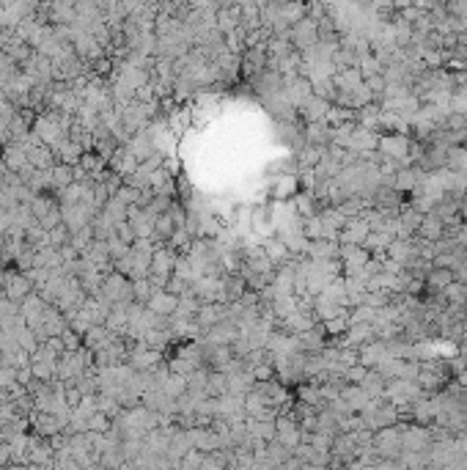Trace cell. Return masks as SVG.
I'll use <instances>...</instances> for the list:
<instances>
[{
    "mask_svg": "<svg viewBox=\"0 0 467 470\" xmlns=\"http://www.w3.org/2000/svg\"><path fill=\"white\" fill-rule=\"evenodd\" d=\"M204 457L206 454H201V451H187L185 457H182V462H179V470H201V465H204Z\"/></svg>",
    "mask_w": 467,
    "mask_h": 470,
    "instance_id": "cell-30",
    "label": "cell"
},
{
    "mask_svg": "<svg viewBox=\"0 0 467 470\" xmlns=\"http://www.w3.org/2000/svg\"><path fill=\"white\" fill-rule=\"evenodd\" d=\"M402 429V443H404V454H429L432 448V429L429 426H418V424H396Z\"/></svg>",
    "mask_w": 467,
    "mask_h": 470,
    "instance_id": "cell-2",
    "label": "cell"
},
{
    "mask_svg": "<svg viewBox=\"0 0 467 470\" xmlns=\"http://www.w3.org/2000/svg\"><path fill=\"white\" fill-rule=\"evenodd\" d=\"M50 182H53V190H66L69 185H74V174H72V168L69 165H55L53 171H50Z\"/></svg>",
    "mask_w": 467,
    "mask_h": 470,
    "instance_id": "cell-24",
    "label": "cell"
},
{
    "mask_svg": "<svg viewBox=\"0 0 467 470\" xmlns=\"http://www.w3.org/2000/svg\"><path fill=\"white\" fill-rule=\"evenodd\" d=\"M14 339H17V346H20L22 352H28V355H33V352H36V346H39V339H36V333H33L31 327H22Z\"/></svg>",
    "mask_w": 467,
    "mask_h": 470,
    "instance_id": "cell-27",
    "label": "cell"
},
{
    "mask_svg": "<svg viewBox=\"0 0 467 470\" xmlns=\"http://www.w3.org/2000/svg\"><path fill=\"white\" fill-rule=\"evenodd\" d=\"M311 261H338L341 256V245L338 242H330V240H316L308 245V253H305Z\"/></svg>",
    "mask_w": 467,
    "mask_h": 470,
    "instance_id": "cell-12",
    "label": "cell"
},
{
    "mask_svg": "<svg viewBox=\"0 0 467 470\" xmlns=\"http://www.w3.org/2000/svg\"><path fill=\"white\" fill-rule=\"evenodd\" d=\"M357 358H360V366H363V369H379V363L388 358V349H385L382 341H371V344L357 349Z\"/></svg>",
    "mask_w": 467,
    "mask_h": 470,
    "instance_id": "cell-15",
    "label": "cell"
},
{
    "mask_svg": "<svg viewBox=\"0 0 467 470\" xmlns=\"http://www.w3.org/2000/svg\"><path fill=\"white\" fill-rule=\"evenodd\" d=\"M385 385H388V379L379 374L376 369H369V374L363 377V382H360V388L366 391V396H369V399H382Z\"/></svg>",
    "mask_w": 467,
    "mask_h": 470,
    "instance_id": "cell-21",
    "label": "cell"
},
{
    "mask_svg": "<svg viewBox=\"0 0 467 470\" xmlns=\"http://www.w3.org/2000/svg\"><path fill=\"white\" fill-rule=\"evenodd\" d=\"M176 228H179V226H176V220H173V215H171V212H165V215H159V218L154 220V237H152V240H165V242H168V240H171V237H173V231H176Z\"/></svg>",
    "mask_w": 467,
    "mask_h": 470,
    "instance_id": "cell-22",
    "label": "cell"
},
{
    "mask_svg": "<svg viewBox=\"0 0 467 470\" xmlns=\"http://www.w3.org/2000/svg\"><path fill=\"white\" fill-rule=\"evenodd\" d=\"M341 399H343V405L349 407V412H355V415H360L363 410L369 407V402H371L360 385H343V388H341Z\"/></svg>",
    "mask_w": 467,
    "mask_h": 470,
    "instance_id": "cell-14",
    "label": "cell"
},
{
    "mask_svg": "<svg viewBox=\"0 0 467 470\" xmlns=\"http://www.w3.org/2000/svg\"><path fill=\"white\" fill-rule=\"evenodd\" d=\"M454 281H456V278H454V270H442V267H432L429 275L423 278L426 289H429L432 294H442Z\"/></svg>",
    "mask_w": 467,
    "mask_h": 470,
    "instance_id": "cell-18",
    "label": "cell"
},
{
    "mask_svg": "<svg viewBox=\"0 0 467 470\" xmlns=\"http://www.w3.org/2000/svg\"><path fill=\"white\" fill-rule=\"evenodd\" d=\"M3 165L11 171V174H22L31 162H28V152L20 146V143H8L3 149Z\"/></svg>",
    "mask_w": 467,
    "mask_h": 470,
    "instance_id": "cell-13",
    "label": "cell"
},
{
    "mask_svg": "<svg viewBox=\"0 0 467 470\" xmlns=\"http://www.w3.org/2000/svg\"><path fill=\"white\" fill-rule=\"evenodd\" d=\"M261 251H264V256L272 261V267L278 270V267H283V264H289V259H291V253L286 251V245L280 242L278 237H272V240H264L261 242Z\"/></svg>",
    "mask_w": 467,
    "mask_h": 470,
    "instance_id": "cell-20",
    "label": "cell"
},
{
    "mask_svg": "<svg viewBox=\"0 0 467 470\" xmlns=\"http://www.w3.org/2000/svg\"><path fill=\"white\" fill-rule=\"evenodd\" d=\"M369 234H371V226L366 220L349 218L343 223L341 234H338V245H363Z\"/></svg>",
    "mask_w": 467,
    "mask_h": 470,
    "instance_id": "cell-7",
    "label": "cell"
},
{
    "mask_svg": "<svg viewBox=\"0 0 467 470\" xmlns=\"http://www.w3.org/2000/svg\"><path fill=\"white\" fill-rule=\"evenodd\" d=\"M220 322H225V303H206V306H201V311L195 313V325L201 330H212Z\"/></svg>",
    "mask_w": 467,
    "mask_h": 470,
    "instance_id": "cell-10",
    "label": "cell"
},
{
    "mask_svg": "<svg viewBox=\"0 0 467 470\" xmlns=\"http://www.w3.org/2000/svg\"><path fill=\"white\" fill-rule=\"evenodd\" d=\"M357 69H360V74H363V80H369V77H374V74H382V72H385V66L376 61L374 56H366L363 61L357 63Z\"/></svg>",
    "mask_w": 467,
    "mask_h": 470,
    "instance_id": "cell-28",
    "label": "cell"
},
{
    "mask_svg": "<svg viewBox=\"0 0 467 470\" xmlns=\"http://www.w3.org/2000/svg\"><path fill=\"white\" fill-rule=\"evenodd\" d=\"M324 336H327V333L322 330V325H316L313 330L297 336V339H300V352H303V355H322V349L327 346Z\"/></svg>",
    "mask_w": 467,
    "mask_h": 470,
    "instance_id": "cell-16",
    "label": "cell"
},
{
    "mask_svg": "<svg viewBox=\"0 0 467 470\" xmlns=\"http://www.w3.org/2000/svg\"><path fill=\"white\" fill-rule=\"evenodd\" d=\"M327 300H333V303H338V306H343L346 308V278H336V281L330 283L324 292H322Z\"/></svg>",
    "mask_w": 467,
    "mask_h": 470,
    "instance_id": "cell-25",
    "label": "cell"
},
{
    "mask_svg": "<svg viewBox=\"0 0 467 470\" xmlns=\"http://www.w3.org/2000/svg\"><path fill=\"white\" fill-rule=\"evenodd\" d=\"M418 240H423V242H440V240H445V226L440 223V218L423 215L421 228H418Z\"/></svg>",
    "mask_w": 467,
    "mask_h": 470,
    "instance_id": "cell-19",
    "label": "cell"
},
{
    "mask_svg": "<svg viewBox=\"0 0 467 470\" xmlns=\"http://www.w3.org/2000/svg\"><path fill=\"white\" fill-rule=\"evenodd\" d=\"M371 470H404L402 468V462L396 459V462H390V459H379V462H374Z\"/></svg>",
    "mask_w": 467,
    "mask_h": 470,
    "instance_id": "cell-34",
    "label": "cell"
},
{
    "mask_svg": "<svg viewBox=\"0 0 467 470\" xmlns=\"http://www.w3.org/2000/svg\"><path fill=\"white\" fill-rule=\"evenodd\" d=\"M300 470H327V468H319V465H303Z\"/></svg>",
    "mask_w": 467,
    "mask_h": 470,
    "instance_id": "cell-36",
    "label": "cell"
},
{
    "mask_svg": "<svg viewBox=\"0 0 467 470\" xmlns=\"http://www.w3.org/2000/svg\"><path fill=\"white\" fill-rule=\"evenodd\" d=\"M280 325L286 327V336H303V333L313 330L319 322H316L313 311H294L291 316H286Z\"/></svg>",
    "mask_w": 467,
    "mask_h": 470,
    "instance_id": "cell-9",
    "label": "cell"
},
{
    "mask_svg": "<svg viewBox=\"0 0 467 470\" xmlns=\"http://www.w3.org/2000/svg\"><path fill=\"white\" fill-rule=\"evenodd\" d=\"M80 341H83V336H77L74 330H63L61 333V344L66 352H77V349H80Z\"/></svg>",
    "mask_w": 467,
    "mask_h": 470,
    "instance_id": "cell-32",
    "label": "cell"
},
{
    "mask_svg": "<svg viewBox=\"0 0 467 470\" xmlns=\"http://www.w3.org/2000/svg\"><path fill=\"white\" fill-rule=\"evenodd\" d=\"M421 176H423V171L421 168H402V171H396V176H393V182H390V188L396 190L399 195H412V190L418 188V182H421Z\"/></svg>",
    "mask_w": 467,
    "mask_h": 470,
    "instance_id": "cell-11",
    "label": "cell"
},
{
    "mask_svg": "<svg viewBox=\"0 0 467 470\" xmlns=\"http://www.w3.org/2000/svg\"><path fill=\"white\" fill-rule=\"evenodd\" d=\"M126 253H129V245L121 242L119 237H110V240H107V256H110V261H113V264H116L119 259H124Z\"/></svg>",
    "mask_w": 467,
    "mask_h": 470,
    "instance_id": "cell-29",
    "label": "cell"
},
{
    "mask_svg": "<svg viewBox=\"0 0 467 470\" xmlns=\"http://www.w3.org/2000/svg\"><path fill=\"white\" fill-rule=\"evenodd\" d=\"M376 149H379V132L366 129V126H357V129L352 132L349 146H346V152H352L357 159L366 155H371V152H376Z\"/></svg>",
    "mask_w": 467,
    "mask_h": 470,
    "instance_id": "cell-4",
    "label": "cell"
},
{
    "mask_svg": "<svg viewBox=\"0 0 467 470\" xmlns=\"http://www.w3.org/2000/svg\"><path fill=\"white\" fill-rule=\"evenodd\" d=\"M289 41H291V47L303 56V53H308L316 47V41H319V22L313 20V17H305V20H300L297 25H291V31H289Z\"/></svg>",
    "mask_w": 467,
    "mask_h": 470,
    "instance_id": "cell-3",
    "label": "cell"
},
{
    "mask_svg": "<svg viewBox=\"0 0 467 470\" xmlns=\"http://www.w3.org/2000/svg\"><path fill=\"white\" fill-rule=\"evenodd\" d=\"M333 86H336V91H341V94H352L357 86H363V74H360V69H357V66H352V69H341V72H336Z\"/></svg>",
    "mask_w": 467,
    "mask_h": 470,
    "instance_id": "cell-17",
    "label": "cell"
},
{
    "mask_svg": "<svg viewBox=\"0 0 467 470\" xmlns=\"http://www.w3.org/2000/svg\"><path fill=\"white\" fill-rule=\"evenodd\" d=\"M201 306H204V303H201V300L192 294V289H190L185 297H179V308H176V316H179V319H195V313L201 311Z\"/></svg>",
    "mask_w": 467,
    "mask_h": 470,
    "instance_id": "cell-23",
    "label": "cell"
},
{
    "mask_svg": "<svg viewBox=\"0 0 467 470\" xmlns=\"http://www.w3.org/2000/svg\"><path fill=\"white\" fill-rule=\"evenodd\" d=\"M456 385H459L462 391H467V369H465V372H462V374H459V377H456Z\"/></svg>",
    "mask_w": 467,
    "mask_h": 470,
    "instance_id": "cell-35",
    "label": "cell"
},
{
    "mask_svg": "<svg viewBox=\"0 0 467 470\" xmlns=\"http://www.w3.org/2000/svg\"><path fill=\"white\" fill-rule=\"evenodd\" d=\"M322 330H324L327 336H333V339L346 336V330H349V313H346V316H336V319H330V322H322Z\"/></svg>",
    "mask_w": 467,
    "mask_h": 470,
    "instance_id": "cell-26",
    "label": "cell"
},
{
    "mask_svg": "<svg viewBox=\"0 0 467 470\" xmlns=\"http://www.w3.org/2000/svg\"><path fill=\"white\" fill-rule=\"evenodd\" d=\"M371 451L376 454V459H402L404 454V443H402V429L399 426H388V429H379L374 432V443Z\"/></svg>",
    "mask_w": 467,
    "mask_h": 470,
    "instance_id": "cell-1",
    "label": "cell"
},
{
    "mask_svg": "<svg viewBox=\"0 0 467 470\" xmlns=\"http://www.w3.org/2000/svg\"><path fill=\"white\" fill-rule=\"evenodd\" d=\"M179 264V253L168 245H157L154 256H152V273L149 275H157V278H171L173 270Z\"/></svg>",
    "mask_w": 467,
    "mask_h": 470,
    "instance_id": "cell-5",
    "label": "cell"
},
{
    "mask_svg": "<svg viewBox=\"0 0 467 470\" xmlns=\"http://www.w3.org/2000/svg\"><path fill=\"white\" fill-rule=\"evenodd\" d=\"M146 308L154 313V316H159V319H171V316H176L179 297L162 289V292H154V294H152V300L146 303Z\"/></svg>",
    "mask_w": 467,
    "mask_h": 470,
    "instance_id": "cell-8",
    "label": "cell"
},
{
    "mask_svg": "<svg viewBox=\"0 0 467 470\" xmlns=\"http://www.w3.org/2000/svg\"><path fill=\"white\" fill-rule=\"evenodd\" d=\"M3 294L11 300V303H22L25 297L33 294V283L22 275V273H6V283H3Z\"/></svg>",
    "mask_w": 467,
    "mask_h": 470,
    "instance_id": "cell-6",
    "label": "cell"
},
{
    "mask_svg": "<svg viewBox=\"0 0 467 470\" xmlns=\"http://www.w3.org/2000/svg\"><path fill=\"white\" fill-rule=\"evenodd\" d=\"M366 374H369V369H363V366L357 363V366L346 369V377H343V379H346V385H360V382H363V377H366Z\"/></svg>",
    "mask_w": 467,
    "mask_h": 470,
    "instance_id": "cell-33",
    "label": "cell"
},
{
    "mask_svg": "<svg viewBox=\"0 0 467 470\" xmlns=\"http://www.w3.org/2000/svg\"><path fill=\"white\" fill-rule=\"evenodd\" d=\"M250 374H253L256 382H272L275 379V369H272V363H261V366L250 369Z\"/></svg>",
    "mask_w": 467,
    "mask_h": 470,
    "instance_id": "cell-31",
    "label": "cell"
}]
</instances>
